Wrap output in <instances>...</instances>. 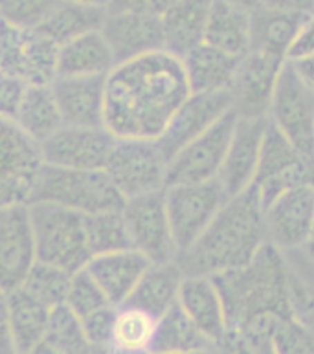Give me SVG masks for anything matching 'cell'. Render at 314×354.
<instances>
[{
  "label": "cell",
  "mask_w": 314,
  "mask_h": 354,
  "mask_svg": "<svg viewBox=\"0 0 314 354\" xmlns=\"http://www.w3.org/2000/svg\"><path fill=\"white\" fill-rule=\"evenodd\" d=\"M287 59L272 53L250 50L239 59L228 94L232 111L243 120L268 118L277 80Z\"/></svg>",
  "instance_id": "4fadbf2b"
},
{
  "label": "cell",
  "mask_w": 314,
  "mask_h": 354,
  "mask_svg": "<svg viewBox=\"0 0 314 354\" xmlns=\"http://www.w3.org/2000/svg\"><path fill=\"white\" fill-rule=\"evenodd\" d=\"M37 263L28 206L0 209V290H15Z\"/></svg>",
  "instance_id": "ac0fdd59"
},
{
  "label": "cell",
  "mask_w": 314,
  "mask_h": 354,
  "mask_svg": "<svg viewBox=\"0 0 314 354\" xmlns=\"http://www.w3.org/2000/svg\"><path fill=\"white\" fill-rule=\"evenodd\" d=\"M149 266L151 263L144 255L131 248L114 254L96 255L89 261L85 270L105 294L109 303L114 307H122Z\"/></svg>",
  "instance_id": "7402d4cb"
},
{
  "label": "cell",
  "mask_w": 314,
  "mask_h": 354,
  "mask_svg": "<svg viewBox=\"0 0 314 354\" xmlns=\"http://www.w3.org/2000/svg\"><path fill=\"white\" fill-rule=\"evenodd\" d=\"M265 218L259 193L252 185L226 201L201 237L176 255L184 275H213L248 265L265 246Z\"/></svg>",
  "instance_id": "7a4b0ae2"
},
{
  "label": "cell",
  "mask_w": 314,
  "mask_h": 354,
  "mask_svg": "<svg viewBox=\"0 0 314 354\" xmlns=\"http://www.w3.org/2000/svg\"><path fill=\"white\" fill-rule=\"evenodd\" d=\"M59 46L37 30H22L0 21V72L28 85H50L57 75Z\"/></svg>",
  "instance_id": "8fae6325"
},
{
  "label": "cell",
  "mask_w": 314,
  "mask_h": 354,
  "mask_svg": "<svg viewBox=\"0 0 314 354\" xmlns=\"http://www.w3.org/2000/svg\"><path fill=\"white\" fill-rule=\"evenodd\" d=\"M285 259H287L288 268L293 270L296 277H298L302 283H304L307 288L314 294V263L311 259H307L302 252H287Z\"/></svg>",
  "instance_id": "ee69618b"
},
{
  "label": "cell",
  "mask_w": 314,
  "mask_h": 354,
  "mask_svg": "<svg viewBox=\"0 0 314 354\" xmlns=\"http://www.w3.org/2000/svg\"><path fill=\"white\" fill-rule=\"evenodd\" d=\"M64 305L77 319H85L107 307H114L109 303V299L100 290V286L94 283V279L86 274L85 268L72 275L66 297H64Z\"/></svg>",
  "instance_id": "74e56055"
},
{
  "label": "cell",
  "mask_w": 314,
  "mask_h": 354,
  "mask_svg": "<svg viewBox=\"0 0 314 354\" xmlns=\"http://www.w3.org/2000/svg\"><path fill=\"white\" fill-rule=\"evenodd\" d=\"M268 122L314 162V92L302 83L290 63H285L272 97Z\"/></svg>",
  "instance_id": "30bf717a"
},
{
  "label": "cell",
  "mask_w": 314,
  "mask_h": 354,
  "mask_svg": "<svg viewBox=\"0 0 314 354\" xmlns=\"http://www.w3.org/2000/svg\"><path fill=\"white\" fill-rule=\"evenodd\" d=\"M114 66V55L98 30L59 46L55 77H107Z\"/></svg>",
  "instance_id": "d4e9b609"
},
{
  "label": "cell",
  "mask_w": 314,
  "mask_h": 354,
  "mask_svg": "<svg viewBox=\"0 0 314 354\" xmlns=\"http://www.w3.org/2000/svg\"><path fill=\"white\" fill-rule=\"evenodd\" d=\"M26 354H63V353H61L59 349H55L53 345H50L48 342L44 339V342H41L39 345H35V347H33V349Z\"/></svg>",
  "instance_id": "681fc988"
},
{
  "label": "cell",
  "mask_w": 314,
  "mask_h": 354,
  "mask_svg": "<svg viewBox=\"0 0 314 354\" xmlns=\"http://www.w3.org/2000/svg\"><path fill=\"white\" fill-rule=\"evenodd\" d=\"M212 4L213 0H176L160 17L165 52L182 59L204 43Z\"/></svg>",
  "instance_id": "cb8c5ba5"
},
{
  "label": "cell",
  "mask_w": 314,
  "mask_h": 354,
  "mask_svg": "<svg viewBox=\"0 0 314 354\" xmlns=\"http://www.w3.org/2000/svg\"><path fill=\"white\" fill-rule=\"evenodd\" d=\"M37 261L75 274L92 259L86 244L85 215L50 202L28 204Z\"/></svg>",
  "instance_id": "277c9868"
},
{
  "label": "cell",
  "mask_w": 314,
  "mask_h": 354,
  "mask_svg": "<svg viewBox=\"0 0 314 354\" xmlns=\"http://www.w3.org/2000/svg\"><path fill=\"white\" fill-rule=\"evenodd\" d=\"M272 354H314V333L290 316H283L272 336Z\"/></svg>",
  "instance_id": "ab89813d"
},
{
  "label": "cell",
  "mask_w": 314,
  "mask_h": 354,
  "mask_svg": "<svg viewBox=\"0 0 314 354\" xmlns=\"http://www.w3.org/2000/svg\"><path fill=\"white\" fill-rule=\"evenodd\" d=\"M32 202H50L80 215H92L122 209L125 201L103 169L77 171L44 165L33 189Z\"/></svg>",
  "instance_id": "5b68a950"
},
{
  "label": "cell",
  "mask_w": 314,
  "mask_h": 354,
  "mask_svg": "<svg viewBox=\"0 0 314 354\" xmlns=\"http://www.w3.org/2000/svg\"><path fill=\"white\" fill-rule=\"evenodd\" d=\"M26 81L19 80L15 75L2 74L0 72V118L15 122L17 112L21 109L28 90Z\"/></svg>",
  "instance_id": "60d3db41"
},
{
  "label": "cell",
  "mask_w": 314,
  "mask_h": 354,
  "mask_svg": "<svg viewBox=\"0 0 314 354\" xmlns=\"http://www.w3.org/2000/svg\"><path fill=\"white\" fill-rule=\"evenodd\" d=\"M131 246L151 265H164L176 259V246L171 233L164 189L136 196L122 206Z\"/></svg>",
  "instance_id": "7c38bea8"
},
{
  "label": "cell",
  "mask_w": 314,
  "mask_h": 354,
  "mask_svg": "<svg viewBox=\"0 0 314 354\" xmlns=\"http://www.w3.org/2000/svg\"><path fill=\"white\" fill-rule=\"evenodd\" d=\"M309 15L261 8L250 15V50L287 59L288 50Z\"/></svg>",
  "instance_id": "83f0119b"
},
{
  "label": "cell",
  "mask_w": 314,
  "mask_h": 354,
  "mask_svg": "<svg viewBox=\"0 0 314 354\" xmlns=\"http://www.w3.org/2000/svg\"><path fill=\"white\" fill-rule=\"evenodd\" d=\"M182 279L184 274L175 261L164 265H151L123 305L140 308L158 319L178 301Z\"/></svg>",
  "instance_id": "4316f807"
},
{
  "label": "cell",
  "mask_w": 314,
  "mask_h": 354,
  "mask_svg": "<svg viewBox=\"0 0 314 354\" xmlns=\"http://www.w3.org/2000/svg\"><path fill=\"white\" fill-rule=\"evenodd\" d=\"M288 63H290V66L294 68L296 75L302 80V83L314 92V53L305 55V57L293 59V61H288Z\"/></svg>",
  "instance_id": "7dc6e473"
},
{
  "label": "cell",
  "mask_w": 314,
  "mask_h": 354,
  "mask_svg": "<svg viewBox=\"0 0 314 354\" xmlns=\"http://www.w3.org/2000/svg\"><path fill=\"white\" fill-rule=\"evenodd\" d=\"M8 307H10L11 336L15 342L17 354L30 353L35 345L44 342L50 308L30 296L21 286L8 292Z\"/></svg>",
  "instance_id": "4dcf8cb0"
},
{
  "label": "cell",
  "mask_w": 314,
  "mask_h": 354,
  "mask_svg": "<svg viewBox=\"0 0 314 354\" xmlns=\"http://www.w3.org/2000/svg\"><path fill=\"white\" fill-rule=\"evenodd\" d=\"M311 15H314V10H313V13H311Z\"/></svg>",
  "instance_id": "db71d44e"
},
{
  "label": "cell",
  "mask_w": 314,
  "mask_h": 354,
  "mask_svg": "<svg viewBox=\"0 0 314 354\" xmlns=\"http://www.w3.org/2000/svg\"><path fill=\"white\" fill-rule=\"evenodd\" d=\"M70 2H77V4L92 6V8H102V10H109L112 0H70Z\"/></svg>",
  "instance_id": "816d5d0a"
},
{
  "label": "cell",
  "mask_w": 314,
  "mask_h": 354,
  "mask_svg": "<svg viewBox=\"0 0 314 354\" xmlns=\"http://www.w3.org/2000/svg\"><path fill=\"white\" fill-rule=\"evenodd\" d=\"M116 142L105 127L63 125L41 143L44 165L61 169L102 171Z\"/></svg>",
  "instance_id": "9a60e30c"
},
{
  "label": "cell",
  "mask_w": 314,
  "mask_h": 354,
  "mask_svg": "<svg viewBox=\"0 0 314 354\" xmlns=\"http://www.w3.org/2000/svg\"><path fill=\"white\" fill-rule=\"evenodd\" d=\"M190 94L182 59L165 50L116 64L105 77L103 127L114 138L156 140Z\"/></svg>",
  "instance_id": "6da1fadb"
},
{
  "label": "cell",
  "mask_w": 314,
  "mask_h": 354,
  "mask_svg": "<svg viewBox=\"0 0 314 354\" xmlns=\"http://www.w3.org/2000/svg\"><path fill=\"white\" fill-rule=\"evenodd\" d=\"M204 43L228 55L243 57L250 52V13L224 0H213Z\"/></svg>",
  "instance_id": "f1b7e54d"
},
{
  "label": "cell",
  "mask_w": 314,
  "mask_h": 354,
  "mask_svg": "<svg viewBox=\"0 0 314 354\" xmlns=\"http://www.w3.org/2000/svg\"><path fill=\"white\" fill-rule=\"evenodd\" d=\"M50 88L63 125L103 127L105 77H55Z\"/></svg>",
  "instance_id": "44dd1931"
},
{
  "label": "cell",
  "mask_w": 314,
  "mask_h": 354,
  "mask_svg": "<svg viewBox=\"0 0 314 354\" xmlns=\"http://www.w3.org/2000/svg\"><path fill=\"white\" fill-rule=\"evenodd\" d=\"M176 303L213 345L224 338L228 330V319L221 294L212 277L184 275Z\"/></svg>",
  "instance_id": "603a6c76"
},
{
  "label": "cell",
  "mask_w": 314,
  "mask_h": 354,
  "mask_svg": "<svg viewBox=\"0 0 314 354\" xmlns=\"http://www.w3.org/2000/svg\"><path fill=\"white\" fill-rule=\"evenodd\" d=\"M105 17L107 10L102 8L59 0L43 24L37 28V32L52 41L55 46H63L85 33L102 30Z\"/></svg>",
  "instance_id": "f546056e"
},
{
  "label": "cell",
  "mask_w": 314,
  "mask_h": 354,
  "mask_svg": "<svg viewBox=\"0 0 314 354\" xmlns=\"http://www.w3.org/2000/svg\"><path fill=\"white\" fill-rule=\"evenodd\" d=\"M44 339L63 354H92V345L85 328L66 305L50 310L48 328Z\"/></svg>",
  "instance_id": "d590c367"
},
{
  "label": "cell",
  "mask_w": 314,
  "mask_h": 354,
  "mask_svg": "<svg viewBox=\"0 0 314 354\" xmlns=\"http://www.w3.org/2000/svg\"><path fill=\"white\" fill-rule=\"evenodd\" d=\"M15 125L39 145L48 140L59 127H63V118L59 114L50 85H30L26 95L17 112Z\"/></svg>",
  "instance_id": "1f68e13d"
},
{
  "label": "cell",
  "mask_w": 314,
  "mask_h": 354,
  "mask_svg": "<svg viewBox=\"0 0 314 354\" xmlns=\"http://www.w3.org/2000/svg\"><path fill=\"white\" fill-rule=\"evenodd\" d=\"M85 233L92 257L133 248L122 209L85 215Z\"/></svg>",
  "instance_id": "e575fe53"
},
{
  "label": "cell",
  "mask_w": 314,
  "mask_h": 354,
  "mask_svg": "<svg viewBox=\"0 0 314 354\" xmlns=\"http://www.w3.org/2000/svg\"><path fill=\"white\" fill-rule=\"evenodd\" d=\"M230 111L232 100L228 90L187 95L184 103L176 109L169 123L165 125L164 133L155 140L164 158L169 162L181 149L206 133Z\"/></svg>",
  "instance_id": "e0dca14e"
},
{
  "label": "cell",
  "mask_w": 314,
  "mask_h": 354,
  "mask_svg": "<svg viewBox=\"0 0 314 354\" xmlns=\"http://www.w3.org/2000/svg\"><path fill=\"white\" fill-rule=\"evenodd\" d=\"M241 57H234L203 43L182 57L192 94L224 92L230 88Z\"/></svg>",
  "instance_id": "484cf974"
},
{
  "label": "cell",
  "mask_w": 314,
  "mask_h": 354,
  "mask_svg": "<svg viewBox=\"0 0 314 354\" xmlns=\"http://www.w3.org/2000/svg\"><path fill=\"white\" fill-rule=\"evenodd\" d=\"M181 354H221V351L212 345V347H206V349H198V351H192V353H181Z\"/></svg>",
  "instance_id": "f5cc1de1"
},
{
  "label": "cell",
  "mask_w": 314,
  "mask_h": 354,
  "mask_svg": "<svg viewBox=\"0 0 314 354\" xmlns=\"http://www.w3.org/2000/svg\"><path fill=\"white\" fill-rule=\"evenodd\" d=\"M266 243L283 254L305 246L314 224V185H299L263 209Z\"/></svg>",
  "instance_id": "2e32d148"
},
{
  "label": "cell",
  "mask_w": 314,
  "mask_h": 354,
  "mask_svg": "<svg viewBox=\"0 0 314 354\" xmlns=\"http://www.w3.org/2000/svg\"><path fill=\"white\" fill-rule=\"evenodd\" d=\"M299 252H302L307 259H311L314 263V224H313V230H311L309 239H307V243H305V246L299 250Z\"/></svg>",
  "instance_id": "f907efd6"
},
{
  "label": "cell",
  "mask_w": 314,
  "mask_h": 354,
  "mask_svg": "<svg viewBox=\"0 0 314 354\" xmlns=\"http://www.w3.org/2000/svg\"><path fill=\"white\" fill-rule=\"evenodd\" d=\"M235 122L237 116L234 111H230L206 133L181 149L167 162L165 187L178 184H206L217 180Z\"/></svg>",
  "instance_id": "5bb4252c"
},
{
  "label": "cell",
  "mask_w": 314,
  "mask_h": 354,
  "mask_svg": "<svg viewBox=\"0 0 314 354\" xmlns=\"http://www.w3.org/2000/svg\"><path fill=\"white\" fill-rule=\"evenodd\" d=\"M299 185H314V162L302 156L287 138L266 122L254 180L263 209L285 191Z\"/></svg>",
  "instance_id": "9c48e42d"
},
{
  "label": "cell",
  "mask_w": 314,
  "mask_h": 354,
  "mask_svg": "<svg viewBox=\"0 0 314 354\" xmlns=\"http://www.w3.org/2000/svg\"><path fill=\"white\" fill-rule=\"evenodd\" d=\"M156 322H158L156 317L140 308L129 305L116 307L109 347L125 354H151Z\"/></svg>",
  "instance_id": "836d02e7"
},
{
  "label": "cell",
  "mask_w": 314,
  "mask_h": 354,
  "mask_svg": "<svg viewBox=\"0 0 314 354\" xmlns=\"http://www.w3.org/2000/svg\"><path fill=\"white\" fill-rule=\"evenodd\" d=\"M212 345V342L195 327V323L176 303L164 316L158 317L151 354L192 353V351L206 349Z\"/></svg>",
  "instance_id": "d6a6232c"
},
{
  "label": "cell",
  "mask_w": 314,
  "mask_h": 354,
  "mask_svg": "<svg viewBox=\"0 0 314 354\" xmlns=\"http://www.w3.org/2000/svg\"><path fill=\"white\" fill-rule=\"evenodd\" d=\"M223 299L228 327L259 312L290 314V268L283 252L265 243L257 255L241 268L212 277Z\"/></svg>",
  "instance_id": "3957f363"
},
{
  "label": "cell",
  "mask_w": 314,
  "mask_h": 354,
  "mask_svg": "<svg viewBox=\"0 0 314 354\" xmlns=\"http://www.w3.org/2000/svg\"><path fill=\"white\" fill-rule=\"evenodd\" d=\"M72 275L74 274H68L64 270L37 261L21 288H24L30 296H33L37 301H41L52 310L59 305H64V297H66Z\"/></svg>",
  "instance_id": "8d00e7d4"
},
{
  "label": "cell",
  "mask_w": 314,
  "mask_h": 354,
  "mask_svg": "<svg viewBox=\"0 0 314 354\" xmlns=\"http://www.w3.org/2000/svg\"><path fill=\"white\" fill-rule=\"evenodd\" d=\"M100 32L111 48L116 64L164 50V33H162L160 17L127 13V11L125 13L107 11Z\"/></svg>",
  "instance_id": "ffe728a7"
},
{
  "label": "cell",
  "mask_w": 314,
  "mask_h": 354,
  "mask_svg": "<svg viewBox=\"0 0 314 354\" xmlns=\"http://www.w3.org/2000/svg\"><path fill=\"white\" fill-rule=\"evenodd\" d=\"M59 0H0V21L22 30H37Z\"/></svg>",
  "instance_id": "f35d334b"
},
{
  "label": "cell",
  "mask_w": 314,
  "mask_h": 354,
  "mask_svg": "<svg viewBox=\"0 0 314 354\" xmlns=\"http://www.w3.org/2000/svg\"><path fill=\"white\" fill-rule=\"evenodd\" d=\"M311 53H314V15L307 17L304 26L299 28L293 46L288 50L287 61L305 57V55H311Z\"/></svg>",
  "instance_id": "7bdbcfd3"
},
{
  "label": "cell",
  "mask_w": 314,
  "mask_h": 354,
  "mask_svg": "<svg viewBox=\"0 0 314 354\" xmlns=\"http://www.w3.org/2000/svg\"><path fill=\"white\" fill-rule=\"evenodd\" d=\"M176 0H112L109 13H144V15L162 17Z\"/></svg>",
  "instance_id": "b9f144b4"
},
{
  "label": "cell",
  "mask_w": 314,
  "mask_h": 354,
  "mask_svg": "<svg viewBox=\"0 0 314 354\" xmlns=\"http://www.w3.org/2000/svg\"><path fill=\"white\" fill-rule=\"evenodd\" d=\"M224 2H228L230 6H235V8H239V10L250 13V15L254 11L263 8V0H224Z\"/></svg>",
  "instance_id": "c3c4849f"
},
{
  "label": "cell",
  "mask_w": 314,
  "mask_h": 354,
  "mask_svg": "<svg viewBox=\"0 0 314 354\" xmlns=\"http://www.w3.org/2000/svg\"><path fill=\"white\" fill-rule=\"evenodd\" d=\"M266 122H268L266 118H259V120L237 118L235 122L228 151H226L223 167L217 176V182L228 198L239 195L254 185Z\"/></svg>",
  "instance_id": "d6986e66"
},
{
  "label": "cell",
  "mask_w": 314,
  "mask_h": 354,
  "mask_svg": "<svg viewBox=\"0 0 314 354\" xmlns=\"http://www.w3.org/2000/svg\"><path fill=\"white\" fill-rule=\"evenodd\" d=\"M164 198L178 254L190 248L203 235L228 201L217 180L206 184L167 185Z\"/></svg>",
  "instance_id": "ba28073f"
},
{
  "label": "cell",
  "mask_w": 314,
  "mask_h": 354,
  "mask_svg": "<svg viewBox=\"0 0 314 354\" xmlns=\"http://www.w3.org/2000/svg\"><path fill=\"white\" fill-rule=\"evenodd\" d=\"M263 8L299 13V15H311L314 10V0H263Z\"/></svg>",
  "instance_id": "bcb514c9"
},
{
  "label": "cell",
  "mask_w": 314,
  "mask_h": 354,
  "mask_svg": "<svg viewBox=\"0 0 314 354\" xmlns=\"http://www.w3.org/2000/svg\"><path fill=\"white\" fill-rule=\"evenodd\" d=\"M0 354H17L15 342L11 336L8 294L4 290H0Z\"/></svg>",
  "instance_id": "f6af8a7d"
},
{
  "label": "cell",
  "mask_w": 314,
  "mask_h": 354,
  "mask_svg": "<svg viewBox=\"0 0 314 354\" xmlns=\"http://www.w3.org/2000/svg\"><path fill=\"white\" fill-rule=\"evenodd\" d=\"M43 167L41 145L0 118V209L28 206Z\"/></svg>",
  "instance_id": "52a82bcc"
},
{
  "label": "cell",
  "mask_w": 314,
  "mask_h": 354,
  "mask_svg": "<svg viewBox=\"0 0 314 354\" xmlns=\"http://www.w3.org/2000/svg\"><path fill=\"white\" fill-rule=\"evenodd\" d=\"M123 201L165 189L167 160L155 140L116 138L103 167Z\"/></svg>",
  "instance_id": "8992f818"
}]
</instances>
